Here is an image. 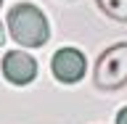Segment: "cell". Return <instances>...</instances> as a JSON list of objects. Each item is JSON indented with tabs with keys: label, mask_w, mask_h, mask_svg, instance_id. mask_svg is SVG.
I'll return each instance as SVG.
<instances>
[{
	"label": "cell",
	"mask_w": 127,
	"mask_h": 124,
	"mask_svg": "<svg viewBox=\"0 0 127 124\" xmlns=\"http://www.w3.org/2000/svg\"><path fill=\"white\" fill-rule=\"evenodd\" d=\"M8 32L24 48H42L50 37L45 13L32 3H16L8 11Z\"/></svg>",
	"instance_id": "obj_1"
},
{
	"label": "cell",
	"mask_w": 127,
	"mask_h": 124,
	"mask_svg": "<svg viewBox=\"0 0 127 124\" xmlns=\"http://www.w3.org/2000/svg\"><path fill=\"white\" fill-rule=\"evenodd\" d=\"M93 82L98 90L114 93L127 85V42H114L95 61Z\"/></svg>",
	"instance_id": "obj_2"
},
{
	"label": "cell",
	"mask_w": 127,
	"mask_h": 124,
	"mask_svg": "<svg viewBox=\"0 0 127 124\" xmlns=\"http://www.w3.org/2000/svg\"><path fill=\"white\" fill-rule=\"evenodd\" d=\"M50 71L53 77L64 85H74L85 77L87 71V61H85V53L77 50V48H58L50 58Z\"/></svg>",
	"instance_id": "obj_3"
},
{
	"label": "cell",
	"mask_w": 127,
	"mask_h": 124,
	"mask_svg": "<svg viewBox=\"0 0 127 124\" xmlns=\"http://www.w3.org/2000/svg\"><path fill=\"white\" fill-rule=\"evenodd\" d=\"M3 77L11 85H29L37 77V61L29 53L11 50V53L3 55Z\"/></svg>",
	"instance_id": "obj_4"
},
{
	"label": "cell",
	"mask_w": 127,
	"mask_h": 124,
	"mask_svg": "<svg viewBox=\"0 0 127 124\" xmlns=\"http://www.w3.org/2000/svg\"><path fill=\"white\" fill-rule=\"evenodd\" d=\"M103 13L114 21H127V0H95Z\"/></svg>",
	"instance_id": "obj_5"
},
{
	"label": "cell",
	"mask_w": 127,
	"mask_h": 124,
	"mask_svg": "<svg viewBox=\"0 0 127 124\" xmlns=\"http://www.w3.org/2000/svg\"><path fill=\"white\" fill-rule=\"evenodd\" d=\"M117 124H127V106H122L117 114Z\"/></svg>",
	"instance_id": "obj_6"
},
{
	"label": "cell",
	"mask_w": 127,
	"mask_h": 124,
	"mask_svg": "<svg viewBox=\"0 0 127 124\" xmlns=\"http://www.w3.org/2000/svg\"><path fill=\"white\" fill-rule=\"evenodd\" d=\"M3 42H5V26L0 24V45H3Z\"/></svg>",
	"instance_id": "obj_7"
},
{
	"label": "cell",
	"mask_w": 127,
	"mask_h": 124,
	"mask_svg": "<svg viewBox=\"0 0 127 124\" xmlns=\"http://www.w3.org/2000/svg\"><path fill=\"white\" fill-rule=\"evenodd\" d=\"M0 5H3V0H0Z\"/></svg>",
	"instance_id": "obj_8"
}]
</instances>
